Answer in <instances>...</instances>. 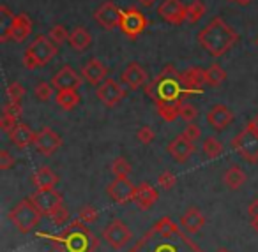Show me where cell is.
<instances>
[{
  "label": "cell",
  "instance_id": "1",
  "mask_svg": "<svg viewBox=\"0 0 258 252\" xmlns=\"http://www.w3.org/2000/svg\"><path fill=\"white\" fill-rule=\"evenodd\" d=\"M239 41L237 32L221 18H214L198 32L200 46L212 57H223Z\"/></svg>",
  "mask_w": 258,
  "mask_h": 252
},
{
  "label": "cell",
  "instance_id": "2",
  "mask_svg": "<svg viewBox=\"0 0 258 252\" xmlns=\"http://www.w3.org/2000/svg\"><path fill=\"white\" fill-rule=\"evenodd\" d=\"M58 46L50 39L48 36H39L34 37V41L29 44V48L23 53V65H25L29 71L37 67H44L48 65L55 57H57Z\"/></svg>",
  "mask_w": 258,
  "mask_h": 252
},
{
  "label": "cell",
  "instance_id": "3",
  "mask_svg": "<svg viewBox=\"0 0 258 252\" xmlns=\"http://www.w3.org/2000/svg\"><path fill=\"white\" fill-rule=\"evenodd\" d=\"M41 210L36 206V203L32 201V198H25L11 210L9 213V219L16 226V229L22 231V233H29L34 227L37 226L41 219Z\"/></svg>",
  "mask_w": 258,
  "mask_h": 252
},
{
  "label": "cell",
  "instance_id": "4",
  "mask_svg": "<svg viewBox=\"0 0 258 252\" xmlns=\"http://www.w3.org/2000/svg\"><path fill=\"white\" fill-rule=\"evenodd\" d=\"M232 146L247 162H258V134L251 131L249 127L240 131L232 139Z\"/></svg>",
  "mask_w": 258,
  "mask_h": 252
},
{
  "label": "cell",
  "instance_id": "5",
  "mask_svg": "<svg viewBox=\"0 0 258 252\" xmlns=\"http://www.w3.org/2000/svg\"><path fill=\"white\" fill-rule=\"evenodd\" d=\"M145 27H147V18H145V15L140 9L129 8V9H125V11H122L118 29H120L122 34L127 36L129 39H137L145 30Z\"/></svg>",
  "mask_w": 258,
  "mask_h": 252
},
{
  "label": "cell",
  "instance_id": "6",
  "mask_svg": "<svg viewBox=\"0 0 258 252\" xmlns=\"http://www.w3.org/2000/svg\"><path fill=\"white\" fill-rule=\"evenodd\" d=\"M133 233L125 226V222H122L120 219H113L106 227L103 229V240L110 245L111 248H122L131 241Z\"/></svg>",
  "mask_w": 258,
  "mask_h": 252
},
{
  "label": "cell",
  "instance_id": "7",
  "mask_svg": "<svg viewBox=\"0 0 258 252\" xmlns=\"http://www.w3.org/2000/svg\"><path fill=\"white\" fill-rule=\"evenodd\" d=\"M179 83H180V87H182V96L180 97L191 96V94H202L204 87L207 85L205 69L187 67L186 71L179 72Z\"/></svg>",
  "mask_w": 258,
  "mask_h": 252
},
{
  "label": "cell",
  "instance_id": "8",
  "mask_svg": "<svg viewBox=\"0 0 258 252\" xmlns=\"http://www.w3.org/2000/svg\"><path fill=\"white\" fill-rule=\"evenodd\" d=\"M96 96H97V99H99L101 103L104 104V106L113 108V106H117V104L120 103L122 99H124L125 87L122 85L120 81H117V79L106 78L99 87H97Z\"/></svg>",
  "mask_w": 258,
  "mask_h": 252
},
{
  "label": "cell",
  "instance_id": "9",
  "mask_svg": "<svg viewBox=\"0 0 258 252\" xmlns=\"http://www.w3.org/2000/svg\"><path fill=\"white\" fill-rule=\"evenodd\" d=\"M158 15L170 25H182L187 20V6L182 0H163L158 6Z\"/></svg>",
  "mask_w": 258,
  "mask_h": 252
},
{
  "label": "cell",
  "instance_id": "10",
  "mask_svg": "<svg viewBox=\"0 0 258 252\" xmlns=\"http://www.w3.org/2000/svg\"><path fill=\"white\" fill-rule=\"evenodd\" d=\"M120 16L122 9H118L117 4H113L111 0H106L94 13V20L96 23L104 30H113L120 25Z\"/></svg>",
  "mask_w": 258,
  "mask_h": 252
},
{
  "label": "cell",
  "instance_id": "11",
  "mask_svg": "<svg viewBox=\"0 0 258 252\" xmlns=\"http://www.w3.org/2000/svg\"><path fill=\"white\" fill-rule=\"evenodd\" d=\"M120 83L127 90H140L145 89L147 85V71L142 67L138 62H131L129 65H125L124 71L120 74Z\"/></svg>",
  "mask_w": 258,
  "mask_h": 252
},
{
  "label": "cell",
  "instance_id": "12",
  "mask_svg": "<svg viewBox=\"0 0 258 252\" xmlns=\"http://www.w3.org/2000/svg\"><path fill=\"white\" fill-rule=\"evenodd\" d=\"M30 198H32V201L36 203V206L41 210L43 215H50L53 210H57L60 205H64L60 192H57L55 189H37Z\"/></svg>",
  "mask_w": 258,
  "mask_h": 252
},
{
  "label": "cell",
  "instance_id": "13",
  "mask_svg": "<svg viewBox=\"0 0 258 252\" xmlns=\"http://www.w3.org/2000/svg\"><path fill=\"white\" fill-rule=\"evenodd\" d=\"M135 191H137V187H135L127 178H115V180L106 187L108 198H110L111 201L118 203V205L133 201Z\"/></svg>",
  "mask_w": 258,
  "mask_h": 252
},
{
  "label": "cell",
  "instance_id": "14",
  "mask_svg": "<svg viewBox=\"0 0 258 252\" xmlns=\"http://www.w3.org/2000/svg\"><path fill=\"white\" fill-rule=\"evenodd\" d=\"M37 152L43 155H51L55 153L62 145V138L50 127H43L41 131L36 132V139H34Z\"/></svg>",
  "mask_w": 258,
  "mask_h": 252
},
{
  "label": "cell",
  "instance_id": "15",
  "mask_svg": "<svg viewBox=\"0 0 258 252\" xmlns=\"http://www.w3.org/2000/svg\"><path fill=\"white\" fill-rule=\"evenodd\" d=\"M82 78L83 76H80L71 65H64V67H60L53 74L51 85L57 90H69V89L78 90L82 87Z\"/></svg>",
  "mask_w": 258,
  "mask_h": 252
},
{
  "label": "cell",
  "instance_id": "16",
  "mask_svg": "<svg viewBox=\"0 0 258 252\" xmlns=\"http://www.w3.org/2000/svg\"><path fill=\"white\" fill-rule=\"evenodd\" d=\"M233 111L225 104H214L211 110L207 111V122L212 129L216 131H223V129L230 127L233 122Z\"/></svg>",
  "mask_w": 258,
  "mask_h": 252
},
{
  "label": "cell",
  "instance_id": "17",
  "mask_svg": "<svg viewBox=\"0 0 258 252\" xmlns=\"http://www.w3.org/2000/svg\"><path fill=\"white\" fill-rule=\"evenodd\" d=\"M168 153L177 160V162H186L187 159L191 157V153L195 152V143L189 141L184 134H179L170 141V145L166 146Z\"/></svg>",
  "mask_w": 258,
  "mask_h": 252
},
{
  "label": "cell",
  "instance_id": "18",
  "mask_svg": "<svg viewBox=\"0 0 258 252\" xmlns=\"http://www.w3.org/2000/svg\"><path fill=\"white\" fill-rule=\"evenodd\" d=\"M82 76H83V79H85L87 83L99 87L101 83L108 78V69L101 60H97V58H90V60L83 65Z\"/></svg>",
  "mask_w": 258,
  "mask_h": 252
},
{
  "label": "cell",
  "instance_id": "19",
  "mask_svg": "<svg viewBox=\"0 0 258 252\" xmlns=\"http://www.w3.org/2000/svg\"><path fill=\"white\" fill-rule=\"evenodd\" d=\"M159 194L152 185L149 184H140L137 185V191H135V205L138 206L140 210H149L156 201H158Z\"/></svg>",
  "mask_w": 258,
  "mask_h": 252
},
{
  "label": "cell",
  "instance_id": "20",
  "mask_svg": "<svg viewBox=\"0 0 258 252\" xmlns=\"http://www.w3.org/2000/svg\"><path fill=\"white\" fill-rule=\"evenodd\" d=\"M30 34H32V20H30V16L25 15V13L16 15L15 23H13V29H11V41L23 43Z\"/></svg>",
  "mask_w": 258,
  "mask_h": 252
},
{
  "label": "cell",
  "instance_id": "21",
  "mask_svg": "<svg viewBox=\"0 0 258 252\" xmlns=\"http://www.w3.org/2000/svg\"><path fill=\"white\" fill-rule=\"evenodd\" d=\"M9 139H11L13 145L18 146V148H27V146L34 145L36 132H34L27 124H18L11 132H9Z\"/></svg>",
  "mask_w": 258,
  "mask_h": 252
},
{
  "label": "cell",
  "instance_id": "22",
  "mask_svg": "<svg viewBox=\"0 0 258 252\" xmlns=\"http://www.w3.org/2000/svg\"><path fill=\"white\" fill-rule=\"evenodd\" d=\"M180 226H182L187 233H198V231L205 226V217H204V213H202V210L195 208V206L187 208L186 213L182 215V219H180Z\"/></svg>",
  "mask_w": 258,
  "mask_h": 252
},
{
  "label": "cell",
  "instance_id": "23",
  "mask_svg": "<svg viewBox=\"0 0 258 252\" xmlns=\"http://www.w3.org/2000/svg\"><path fill=\"white\" fill-rule=\"evenodd\" d=\"M68 44L75 51H80V53H82V51L89 50V46L92 44V36H90V32L85 29V27H76V29L69 34Z\"/></svg>",
  "mask_w": 258,
  "mask_h": 252
},
{
  "label": "cell",
  "instance_id": "24",
  "mask_svg": "<svg viewBox=\"0 0 258 252\" xmlns=\"http://www.w3.org/2000/svg\"><path fill=\"white\" fill-rule=\"evenodd\" d=\"M32 184L37 189H55V185L58 184V177L55 175V171L48 166H41L36 173L32 175Z\"/></svg>",
  "mask_w": 258,
  "mask_h": 252
},
{
  "label": "cell",
  "instance_id": "25",
  "mask_svg": "<svg viewBox=\"0 0 258 252\" xmlns=\"http://www.w3.org/2000/svg\"><path fill=\"white\" fill-rule=\"evenodd\" d=\"M180 104L182 101L175 99V101H158L156 108H158V113L163 120L166 122H175L177 118H180Z\"/></svg>",
  "mask_w": 258,
  "mask_h": 252
},
{
  "label": "cell",
  "instance_id": "26",
  "mask_svg": "<svg viewBox=\"0 0 258 252\" xmlns=\"http://www.w3.org/2000/svg\"><path fill=\"white\" fill-rule=\"evenodd\" d=\"M223 182H225V185L228 189L237 191V189H240L246 184V173H244L237 164H232V166L225 171V175H223Z\"/></svg>",
  "mask_w": 258,
  "mask_h": 252
},
{
  "label": "cell",
  "instance_id": "27",
  "mask_svg": "<svg viewBox=\"0 0 258 252\" xmlns=\"http://www.w3.org/2000/svg\"><path fill=\"white\" fill-rule=\"evenodd\" d=\"M80 101H82V97H80L78 90H73V89L57 90V96H55V103H57L58 106L66 111L75 110V108L80 104Z\"/></svg>",
  "mask_w": 258,
  "mask_h": 252
},
{
  "label": "cell",
  "instance_id": "28",
  "mask_svg": "<svg viewBox=\"0 0 258 252\" xmlns=\"http://www.w3.org/2000/svg\"><path fill=\"white\" fill-rule=\"evenodd\" d=\"M16 16L11 13L8 6H0V41L8 43L11 41V29Z\"/></svg>",
  "mask_w": 258,
  "mask_h": 252
},
{
  "label": "cell",
  "instance_id": "29",
  "mask_svg": "<svg viewBox=\"0 0 258 252\" xmlns=\"http://www.w3.org/2000/svg\"><path fill=\"white\" fill-rule=\"evenodd\" d=\"M205 79L209 87H221L226 79V71L219 64H212L209 65V69H205Z\"/></svg>",
  "mask_w": 258,
  "mask_h": 252
},
{
  "label": "cell",
  "instance_id": "30",
  "mask_svg": "<svg viewBox=\"0 0 258 252\" xmlns=\"http://www.w3.org/2000/svg\"><path fill=\"white\" fill-rule=\"evenodd\" d=\"M205 11H207V8H205V4L202 2V0H193L191 4H187V23H198L202 18H204Z\"/></svg>",
  "mask_w": 258,
  "mask_h": 252
},
{
  "label": "cell",
  "instance_id": "31",
  "mask_svg": "<svg viewBox=\"0 0 258 252\" xmlns=\"http://www.w3.org/2000/svg\"><path fill=\"white\" fill-rule=\"evenodd\" d=\"M202 150H204V153L209 157V159H216V157H219L223 153V145L218 138H212L211 136V138H207L204 141Z\"/></svg>",
  "mask_w": 258,
  "mask_h": 252
},
{
  "label": "cell",
  "instance_id": "32",
  "mask_svg": "<svg viewBox=\"0 0 258 252\" xmlns=\"http://www.w3.org/2000/svg\"><path fill=\"white\" fill-rule=\"evenodd\" d=\"M111 173H113L115 178H127L129 173H131V164L124 157H117L111 162Z\"/></svg>",
  "mask_w": 258,
  "mask_h": 252
},
{
  "label": "cell",
  "instance_id": "33",
  "mask_svg": "<svg viewBox=\"0 0 258 252\" xmlns=\"http://www.w3.org/2000/svg\"><path fill=\"white\" fill-rule=\"evenodd\" d=\"M53 89L55 87L51 85V83L39 81L36 85V89H34V96H36V99L41 101V103H46V101H50L51 97H53Z\"/></svg>",
  "mask_w": 258,
  "mask_h": 252
},
{
  "label": "cell",
  "instance_id": "34",
  "mask_svg": "<svg viewBox=\"0 0 258 252\" xmlns=\"http://www.w3.org/2000/svg\"><path fill=\"white\" fill-rule=\"evenodd\" d=\"M48 37H50V39L53 41L57 46H60V44H64V43H68V41H69V32H68V29H66L64 25H53L50 29Z\"/></svg>",
  "mask_w": 258,
  "mask_h": 252
},
{
  "label": "cell",
  "instance_id": "35",
  "mask_svg": "<svg viewBox=\"0 0 258 252\" xmlns=\"http://www.w3.org/2000/svg\"><path fill=\"white\" fill-rule=\"evenodd\" d=\"M6 96H8V99L13 101V103H22L23 96H25V89H23L18 81H13V83H9L8 89H6Z\"/></svg>",
  "mask_w": 258,
  "mask_h": 252
},
{
  "label": "cell",
  "instance_id": "36",
  "mask_svg": "<svg viewBox=\"0 0 258 252\" xmlns=\"http://www.w3.org/2000/svg\"><path fill=\"white\" fill-rule=\"evenodd\" d=\"M197 117H198L197 108H195L193 104L184 103L182 101V104H180V118H182L184 122H187V124H193V122L197 120Z\"/></svg>",
  "mask_w": 258,
  "mask_h": 252
},
{
  "label": "cell",
  "instance_id": "37",
  "mask_svg": "<svg viewBox=\"0 0 258 252\" xmlns=\"http://www.w3.org/2000/svg\"><path fill=\"white\" fill-rule=\"evenodd\" d=\"M158 184H159V187H161V189H166V191H170V189L175 187L177 177L172 173V171H163V173L158 177Z\"/></svg>",
  "mask_w": 258,
  "mask_h": 252
},
{
  "label": "cell",
  "instance_id": "38",
  "mask_svg": "<svg viewBox=\"0 0 258 252\" xmlns=\"http://www.w3.org/2000/svg\"><path fill=\"white\" fill-rule=\"evenodd\" d=\"M137 138H138V141L144 143V145H151V143L154 141L156 134H154V131L149 127V125H142V127L138 129V132H137Z\"/></svg>",
  "mask_w": 258,
  "mask_h": 252
},
{
  "label": "cell",
  "instance_id": "39",
  "mask_svg": "<svg viewBox=\"0 0 258 252\" xmlns=\"http://www.w3.org/2000/svg\"><path fill=\"white\" fill-rule=\"evenodd\" d=\"M2 115H8V117H13V118H16V120H18L20 115H22V104L13 103V101H8V103L4 104Z\"/></svg>",
  "mask_w": 258,
  "mask_h": 252
},
{
  "label": "cell",
  "instance_id": "40",
  "mask_svg": "<svg viewBox=\"0 0 258 252\" xmlns=\"http://www.w3.org/2000/svg\"><path fill=\"white\" fill-rule=\"evenodd\" d=\"M184 136H186L189 141H193V143H197L198 139L202 138V129L198 127L197 124H187V127L184 129V132H182Z\"/></svg>",
  "mask_w": 258,
  "mask_h": 252
},
{
  "label": "cell",
  "instance_id": "41",
  "mask_svg": "<svg viewBox=\"0 0 258 252\" xmlns=\"http://www.w3.org/2000/svg\"><path fill=\"white\" fill-rule=\"evenodd\" d=\"M48 217H50V219L53 220L55 224H62V222H64V220L69 217V213H68V210H66V206H64V205H60L57 210H53V212H51Z\"/></svg>",
  "mask_w": 258,
  "mask_h": 252
},
{
  "label": "cell",
  "instance_id": "42",
  "mask_svg": "<svg viewBox=\"0 0 258 252\" xmlns=\"http://www.w3.org/2000/svg\"><path fill=\"white\" fill-rule=\"evenodd\" d=\"M80 219L85 220V222H94V220L97 219V210L94 208V206H83L82 210H80Z\"/></svg>",
  "mask_w": 258,
  "mask_h": 252
},
{
  "label": "cell",
  "instance_id": "43",
  "mask_svg": "<svg viewBox=\"0 0 258 252\" xmlns=\"http://www.w3.org/2000/svg\"><path fill=\"white\" fill-rule=\"evenodd\" d=\"M20 122L16 120V118H13V117H8V115H2V118H0V127H2V131L4 132H11L13 129L18 125Z\"/></svg>",
  "mask_w": 258,
  "mask_h": 252
},
{
  "label": "cell",
  "instance_id": "44",
  "mask_svg": "<svg viewBox=\"0 0 258 252\" xmlns=\"http://www.w3.org/2000/svg\"><path fill=\"white\" fill-rule=\"evenodd\" d=\"M15 166V157L8 152V150H0V170H9Z\"/></svg>",
  "mask_w": 258,
  "mask_h": 252
},
{
  "label": "cell",
  "instance_id": "45",
  "mask_svg": "<svg viewBox=\"0 0 258 252\" xmlns=\"http://www.w3.org/2000/svg\"><path fill=\"white\" fill-rule=\"evenodd\" d=\"M247 212H249L251 219H258V198H254L253 201L249 203V208H247Z\"/></svg>",
  "mask_w": 258,
  "mask_h": 252
},
{
  "label": "cell",
  "instance_id": "46",
  "mask_svg": "<svg viewBox=\"0 0 258 252\" xmlns=\"http://www.w3.org/2000/svg\"><path fill=\"white\" fill-rule=\"evenodd\" d=\"M247 127H249L253 132H256V134H258V115H256V117L251 118L249 124H247Z\"/></svg>",
  "mask_w": 258,
  "mask_h": 252
},
{
  "label": "cell",
  "instance_id": "47",
  "mask_svg": "<svg viewBox=\"0 0 258 252\" xmlns=\"http://www.w3.org/2000/svg\"><path fill=\"white\" fill-rule=\"evenodd\" d=\"M138 4L142 6V8H152V6H156V2H158V0H137Z\"/></svg>",
  "mask_w": 258,
  "mask_h": 252
},
{
  "label": "cell",
  "instance_id": "48",
  "mask_svg": "<svg viewBox=\"0 0 258 252\" xmlns=\"http://www.w3.org/2000/svg\"><path fill=\"white\" fill-rule=\"evenodd\" d=\"M253 0H235V4H239V6H249Z\"/></svg>",
  "mask_w": 258,
  "mask_h": 252
},
{
  "label": "cell",
  "instance_id": "49",
  "mask_svg": "<svg viewBox=\"0 0 258 252\" xmlns=\"http://www.w3.org/2000/svg\"><path fill=\"white\" fill-rule=\"evenodd\" d=\"M251 227L258 233V219H251Z\"/></svg>",
  "mask_w": 258,
  "mask_h": 252
},
{
  "label": "cell",
  "instance_id": "50",
  "mask_svg": "<svg viewBox=\"0 0 258 252\" xmlns=\"http://www.w3.org/2000/svg\"><path fill=\"white\" fill-rule=\"evenodd\" d=\"M216 252H230V250H226V248H218Z\"/></svg>",
  "mask_w": 258,
  "mask_h": 252
},
{
  "label": "cell",
  "instance_id": "51",
  "mask_svg": "<svg viewBox=\"0 0 258 252\" xmlns=\"http://www.w3.org/2000/svg\"><path fill=\"white\" fill-rule=\"evenodd\" d=\"M228 2H235V0H228Z\"/></svg>",
  "mask_w": 258,
  "mask_h": 252
},
{
  "label": "cell",
  "instance_id": "52",
  "mask_svg": "<svg viewBox=\"0 0 258 252\" xmlns=\"http://www.w3.org/2000/svg\"><path fill=\"white\" fill-rule=\"evenodd\" d=\"M256 46H258V37H256Z\"/></svg>",
  "mask_w": 258,
  "mask_h": 252
}]
</instances>
